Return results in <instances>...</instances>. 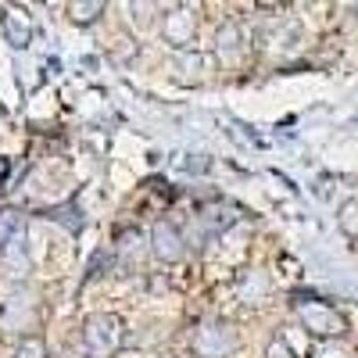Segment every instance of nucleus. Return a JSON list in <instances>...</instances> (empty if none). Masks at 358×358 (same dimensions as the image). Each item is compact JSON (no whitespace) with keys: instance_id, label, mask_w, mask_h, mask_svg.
Returning a JSON list of instances; mask_svg holds the SVG:
<instances>
[{"instance_id":"1","label":"nucleus","mask_w":358,"mask_h":358,"mask_svg":"<svg viewBox=\"0 0 358 358\" xmlns=\"http://www.w3.org/2000/svg\"><path fill=\"white\" fill-rule=\"evenodd\" d=\"M122 341H126V330L115 312H94L83 319V351L90 358H115Z\"/></svg>"},{"instance_id":"2","label":"nucleus","mask_w":358,"mask_h":358,"mask_svg":"<svg viewBox=\"0 0 358 358\" xmlns=\"http://www.w3.org/2000/svg\"><path fill=\"white\" fill-rule=\"evenodd\" d=\"M236 344H241V337H236L233 322H226V319L201 322L197 330H194V341H190V348H194L197 358H229L236 351Z\"/></svg>"},{"instance_id":"3","label":"nucleus","mask_w":358,"mask_h":358,"mask_svg":"<svg viewBox=\"0 0 358 358\" xmlns=\"http://www.w3.org/2000/svg\"><path fill=\"white\" fill-rule=\"evenodd\" d=\"M297 319H301V326L319 337V341H334V337H344L348 330V322L344 315L334 308V305H326L319 301V297H308V301H297Z\"/></svg>"},{"instance_id":"4","label":"nucleus","mask_w":358,"mask_h":358,"mask_svg":"<svg viewBox=\"0 0 358 358\" xmlns=\"http://www.w3.org/2000/svg\"><path fill=\"white\" fill-rule=\"evenodd\" d=\"M162 33H165V43L169 47L187 50L197 40V15H194V8H187V4L169 8L165 11V22H162Z\"/></svg>"},{"instance_id":"5","label":"nucleus","mask_w":358,"mask_h":358,"mask_svg":"<svg viewBox=\"0 0 358 358\" xmlns=\"http://www.w3.org/2000/svg\"><path fill=\"white\" fill-rule=\"evenodd\" d=\"M151 255L158 258V262H165V265H172V262H179L187 255V236H183V229H179L176 222H155L151 226Z\"/></svg>"},{"instance_id":"6","label":"nucleus","mask_w":358,"mask_h":358,"mask_svg":"<svg viewBox=\"0 0 358 358\" xmlns=\"http://www.w3.org/2000/svg\"><path fill=\"white\" fill-rule=\"evenodd\" d=\"M0 29H4V40L15 50H25L29 43H33V18H29L25 11H18V8H4V15H0Z\"/></svg>"},{"instance_id":"7","label":"nucleus","mask_w":358,"mask_h":358,"mask_svg":"<svg viewBox=\"0 0 358 358\" xmlns=\"http://www.w3.org/2000/svg\"><path fill=\"white\" fill-rule=\"evenodd\" d=\"M104 11H108L104 0H76V4H69V18L76 25H94Z\"/></svg>"},{"instance_id":"8","label":"nucleus","mask_w":358,"mask_h":358,"mask_svg":"<svg viewBox=\"0 0 358 358\" xmlns=\"http://www.w3.org/2000/svg\"><path fill=\"white\" fill-rule=\"evenodd\" d=\"M22 226H25V219L18 208H0V251L11 248V241L22 233Z\"/></svg>"},{"instance_id":"9","label":"nucleus","mask_w":358,"mask_h":358,"mask_svg":"<svg viewBox=\"0 0 358 358\" xmlns=\"http://www.w3.org/2000/svg\"><path fill=\"white\" fill-rule=\"evenodd\" d=\"M236 57L241 54V29L236 25H226V29H219V57Z\"/></svg>"},{"instance_id":"10","label":"nucleus","mask_w":358,"mask_h":358,"mask_svg":"<svg viewBox=\"0 0 358 358\" xmlns=\"http://www.w3.org/2000/svg\"><path fill=\"white\" fill-rule=\"evenodd\" d=\"M18 358H47V344H43V337H36V334L22 337V341H18Z\"/></svg>"},{"instance_id":"11","label":"nucleus","mask_w":358,"mask_h":358,"mask_svg":"<svg viewBox=\"0 0 358 358\" xmlns=\"http://www.w3.org/2000/svg\"><path fill=\"white\" fill-rule=\"evenodd\" d=\"M72 215H76V208H57V212H54L50 219H57V222H65V226H69V229L76 233V229H83V219H72Z\"/></svg>"},{"instance_id":"12","label":"nucleus","mask_w":358,"mask_h":358,"mask_svg":"<svg viewBox=\"0 0 358 358\" xmlns=\"http://www.w3.org/2000/svg\"><path fill=\"white\" fill-rule=\"evenodd\" d=\"M265 358H294V351L287 348V341H273V344H268V351H265Z\"/></svg>"},{"instance_id":"13","label":"nucleus","mask_w":358,"mask_h":358,"mask_svg":"<svg viewBox=\"0 0 358 358\" xmlns=\"http://www.w3.org/2000/svg\"><path fill=\"white\" fill-rule=\"evenodd\" d=\"M8 176H11V162H8V158H0V187L8 183Z\"/></svg>"},{"instance_id":"14","label":"nucleus","mask_w":358,"mask_h":358,"mask_svg":"<svg viewBox=\"0 0 358 358\" xmlns=\"http://www.w3.org/2000/svg\"><path fill=\"white\" fill-rule=\"evenodd\" d=\"M319 358H351V355H348V351H341V348H326Z\"/></svg>"},{"instance_id":"15","label":"nucleus","mask_w":358,"mask_h":358,"mask_svg":"<svg viewBox=\"0 0 358 358\" xmlns=\"http://www.w3.org/2000/svg\"><path fill=\"white\" fill-rule=\"evenodd\" d=\"M0 115H4V104H0Z\"/></svg>"}]
</instances>
